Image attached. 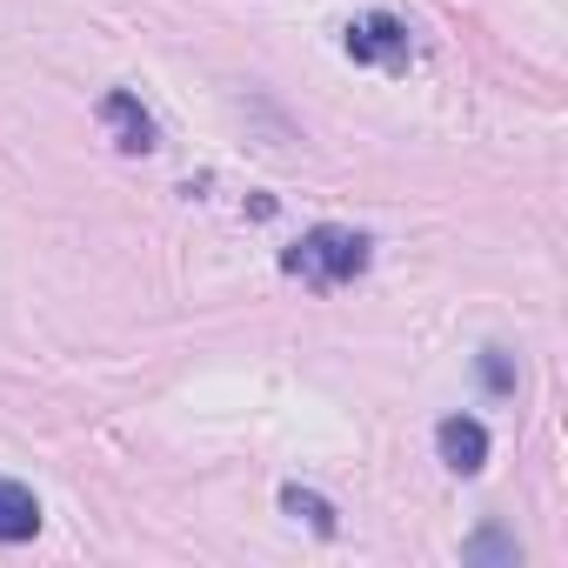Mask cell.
<instances>
[{
	"label": "cell",
	"mask_w": 568,
	"mask_h": 568,
	"mask_svg": "<svg viewBox=\"0 0 568 568\" xmlns=\"http://www.w3.org/2000/svg\"><path fill=\"white\" fill-rule=\"evenodd\" d=\"M281 267L302 274L308 288H348V281L368 267V234H355V227H308L288 254H281Z\"/></svg>",
	"instance_id": "cell-1"
},
{
	"label": "cell",
	"mask_w": 568,
	"mask_h": 568,
	"mask_svg": "<svg viewBox=\"0 0 568 568\" xmlns=\"http://www.w3.org/2000/svg\"><path fill=\"white\" fill-rule=\"evenodd\" d=\"M462 561H521V548H515L501 528H481V535L462 548Z\"/></svg>",
	"instance_id": "cell-7"
},
{
	"label": "cell",
	"mask_w": 568,
	"mask_h": 568,
	"mask_svg": "<svg viewBox=\"0 0 568 568\" xmlns=\"http://www.w3.org/2000/svg\"><path fill=\"white\" fill-rule=\"evenodd\" d=\"M101 128L114 134L121 154H148V148H154V121H148V108H141L134 94H121V88L101 94Z\"/></svg>",
	"instance_id": "cell-3"
},
{
	"label": "cell",
	"mask_w": 568,
	"mask_h": 568,
	"mask_svg": "<svg viewBox=\"0 0 568 568\" xmlns=\"http://www.w3.org/2000/svg\"><path fill=\"white\" fill-rule=\"evenodd\" d=\"M481 382H488V388H501V395L515 388V368H508V355H501V348H488V355H481Z\"/></svg>",
	"instance_id": "cell-8"
},
{
	"label": "cell",
	"mask_w": 568,
	"mask_h": 568,
	"mask_svg": "<svg viewBox=\"0 0 568 568\" xmlns=\"http://www.w3.org/2000/svg\"><path fill=\"white\" fill-rule=\"evenodd\" d=\"M41 528V501L28 481H0V541H28Z\"/></svg>",
	"instance_id": "cell-5"
},
{
	"label": "cell",
	"mask_w": 568,
	"mask_h": 568,
	"mask_svg": "<svg viewBox=\"0 0 568 568\" xmlns=\"http://www.w3.org/2000/svg\"><path fill=\"white\" fill-rule=\"evenodd\" d=\"M281 508H288V515H308L322 535H335V508H328L322 495H308V488H281Z\"/></svg>",
	"instance_id": "cell-6"
},
{
	"label": "cell",
	"mask_w": 568,
	"mask_h": 568,
	"mask_svg": "<svg viewBox=\"0 0 568 568\" xmlns=\"http://www.w3.org/2000/svg\"><path fill=\"white\" fill-rule=\"evenodd\" d=\"M435 448H442V462H448L455 475H475V468L488 462V428H481L475 415H448V422L435 428Z\"/></svg>",
	"instance_id": "cell-4"
},
{
	"label": "cell",
	"mask_w": 568,
	"mask_h": 568,
	"mask_svg": "<svg viewBox=\"0 0 568 568\" xmlns=\"http://www.w3.org/2000/svg\"><path fill=\"white\" fill-rule=\"evenodd\" d=\"M348 61H362V68H402L408 61V28L395 14H362L348 28Z\"/></svg>",
	"instance_id": "cell-2"
}]
</instances>
